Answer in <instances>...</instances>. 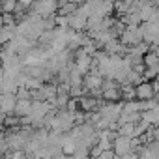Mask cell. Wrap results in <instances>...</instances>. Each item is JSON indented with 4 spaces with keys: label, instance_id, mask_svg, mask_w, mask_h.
Returning a JSON list of instances; mask_svg holds the SVG:
<instances>
[{
    "label": "cell",
    "instance_id": "16",
    "mask_svg": "<svg viewBox=\"0 0 159 159\" xmlns=\"http://www.w3.org/2000/svg\"><path fill=\"white\" fill-rule=\"evenodd\" d=\"M4 142H6V133L0 131V144H4Z\"/></svg>",
    "mask_w": 159,
    "mask_h": 159
},
{
    "label": "cell",
    "instance_id": "19",
    "mask_svg": "<svg viewBox=\"0 0 159 159\" xmlns=\"http://www.w3.org/2000/svg\"><path fill=\"white\" fill-rule=\"evenodd\" d=\"M114 159H122V157H118V155H116V157H114Z\"/></svg>",
    "mask_w": 159,
    "mask_h": 159
},
{
    "label": "cell",
    "instance_id": "13",
    "mask_svg": "<svg viewBox=\"0 0 159 159\" xmlns=\"http://www.w3.org/2000/svg\"><path fill=\"white\" fill-rule=\"evenodd\" d=\"M4 127H8V129H17L19 127V118L17 116H6V120H4Z\"/></svg>",
    "mask_w": 159,
    "mask_h": 159
},
{
    "label": "cell",
    "instance_id": "11",
    "mask_svg": "<svg viewBox=\"0 0 159 159\" xmlns=\"http://www.w3.org/2000/svg\"><path fill=\"white\" fill-rule=\"evenodd\" d=\"M32 94V101H39V103H43V101H49V96H47V92H45V88L41 86L39 90H34V92H30Z\"/></svg>",
    "mask_w": 159,
    "mask_h": 159
},
{
    "label": "cell",
    "instance_id": "7",
    "mask_svg": "<svg viewBox=\"0 0 159 159\" xmlns=\"http://www.w3.org/2000/svg\"><path fill=\"white\" fill-rule=\"evenodd\" d=\"M157 64H159L157 52H155V51H148V52L144 54V66H146V67H157Z\"/></svg>",
    "mask_w": 159,
    "mask_h": 159
},
{
    "label": "cell",
    "instance_id": "4",
    "mask_svg": "<svg viewBox=\"0 0 159 159\" xmlns=\"http://www.w3.org/2000/svg\"><path fill=\"white\" fill-rule=\"evenodd\" d=\"M30 109H32V101H17L15 111H13V116H17V118L30 116Z\"/></svg>",
    "mask_w": 159,
    "mask_h": 159
},
{
    "label": "cell",
    "instance_id": "1",
    "mask_svg": "<svg viewBox=\"0 0 159 159\" xmlns=\"http://www.w3.org/2000/svg\"><path fill=\"white\" fill-rule=\"evenodd\" d=\"M112 152L118 157H125L127 153H131V139L125 137H116L112 142Z\"/></svg>",
    "mask_w": 159,
    "mask_h": 159
},
{
    "label": "cell",
    "instance_id": "3",
    "mask_svg": "<svg viewBox=\"0 0 159 159\" xmlns=\"http://www.w3.org/2000/svg\"><path fill=\"white\" fill-rule=\"evenodd\" d=\"M15 105H17V98H15V94H6V96H2L0 112H4L6 116H11L13 111H15Z\"/></svg>",
    "mask_w": 159,
    "mask_h": 159
},
{
    "label": "cell",
    "instance_id": "12",
    "mask_svg": "<svg viewBox=\"0 0 159 159\" xmlns=\"http://www.w3.org/2000/svg\"><path fill=\"white\" fill-rule=\"evenodd\" d=\"M15 98H17V101H32V94L26 88H17Z\"/></svg>",
    "mask_w": 159,
    "mask_h": 159
},
{
    "label": "cell",
    "instance_id": "15",
    "mask_svg": "<svg viewBox=\"0 0 159 159\" xmlns=\"http://www.w3.org/2000/svg\"><path fill=\"white\" fill-rule=\"evenodd\" d=\"M4 120H6V114H4V112H0V127L4 125ZM0 131H2V129H0Z\"/></svg>",
    "mask_w": 159,
    "mask_h": 159
},
{
    "label": "cell",
    "instance_id": "14",
    "mask_svg": "<svg viewBox=\"0 0 159 159\" xmlns=\"http://www.w3.org/2000/svg\"><path fill=\"white\" fill-rule=\"evenodd\" d=\"M4 157H6V159H28L25 152H8Z\"/></svg>",
    "mask_w": 159,
    "mask_h": 159
},
{
    "label": "cell",
    "instance_id": "18",
    "mask_svg": "<svg viewBox=\"0 0 159 159\" xmlns=\"http://www.w3.org/2000/svg\"><path fill=\"white\" fill-rule=\"evenodd\" d=\"M0 105H2V94H0Z\"/></svg>",
    "mask_w": 159,
    "mask_h": 159
},
{
    "label": "cell",
    "instance_id": "8",
    "mask_svg": "<svg viewBox=\"0 0 159 159\" xmlns=\"http://www.w3.org/2000/svg\"><path fill=\"white\" fill-rule=\"evenodd\" d=\"M124 114H135V112H140V107H139V101H124V109H122Z\"/></svg>",
    "mask_w": 159,
    "mask_h": 159
},
{
    "label": "cell",
    "instance_id": "6",
    "mask_svg": "<svg viewBox=\"0 0 159 159\" xmlns=\"http://www.w3.org/2000/svg\"><path fill=\"white\" fill-rule=\"evenodd\" d=\"M120 92H122V101H135V99H137V96H135V86L122 84V86H120Z\"/></svg>",
    "mask_w": 159,
    "mask_h": 159
},
{
    "label": "cell",
    "instance_id": "10",
    "mask_svg": "<svg viewBox=\"0 0 159 159\" xmlns=\"http://www.w3.org/2000/svg\"><path fill=\"white\" fill-rule=\"evenodd\" d=\"M15 8H17V2L15 0H6V2H0V11H2V15L4 13H15Z\"/></svg>",
    "mask_w": 159,
    "mask_h": 159
},
{
    "label": "cell",
    "instance_id": "17",
    "mask_svg": "<svg viewBox=\"0 0 159 159\" xmlns=\"http://www.w3.org/2000/svg\"><path fill=\"white\" fill-rule=\"evenodd\" d=\"M155 52H157V56H159V45H157V47H155Z\"/></svg>",
    "mask_w": 159,
    "mask_h": 159
},
{
    "label": "cell",
    "instance_id": "2",
    "mask_svg": "<svg viewBox=\"0 0 159 159\" xmlns=\"http://www.w3.org/2000/svg\"><path fill=\"white\" fill-rule=\"evenodd\" d=\"M135 96H137V101H150V99H153L155 94H153L150 83H142V84L135 86Z\"/></svg>",
    "mask_w": 159,
    "mask_h": 159
},
{
    "label": "cell",
    "instance_id": "5",
    "mask_svg": "<svg viewBox=\"0 0 159 159\" xmlns=\"http://www.w3.org/2000/svg\"><path fill=\"white\" fill-rule=\"evenodd\" d=\"M101 92H103V101H107V103H118V101H122L120 86L118 88H111V90H101Z\"/></svg>",
    "mask_w": 159,
    "mask_h": 159
},
{
    "label": "cell",
    "instance_id": "9",
    "mask_svg": "<svg viewBox=\"0 0 159 159\" xmlns=\"http://www.w3.org/2000/svg\"><path fill=\"white\" fill-rule=\"evenodd\" d=\"M135 133V124H124L118 129V137H125V139H133Z\"/></svg>",
    "mask_w": 159,
    "mask_h": 159
}]
</instances>
